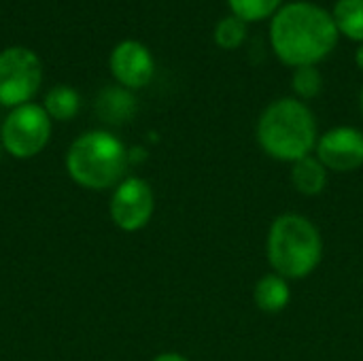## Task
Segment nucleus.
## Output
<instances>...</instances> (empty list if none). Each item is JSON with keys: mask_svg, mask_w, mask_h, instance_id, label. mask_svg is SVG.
Here are the masks:
<instances>
[{"mask_svg": "<svg viewBox=\"0 0 363 361\" xmlns=\"http://www.w3.org/2000/svg\"><path fill=\"white\" fill-rule=\"evenodd\" d=\"M153 209H155L153 189L145 179H138V177L123 179L115 187L111 196V206H108L113 223L123 232L143 230L151 221Z\"/></svg>", "mask_w": 363, "mask_h": 361, "instance_id": "7", "label": "nucleus"}, {"mask_svg": "<svg viewBox=\"0 0 363 361\" xmlns=\"http://www.w3.org/2000/svg\"><path fill=\"white\" fill-rule=\"evenodd\" d=\"M317 123L311 109L296 100L283 98L272 102L257 121L259 147L279 162H298L317 147Z\"/></svg>", "mask_w": 363, "mask_h": 361, "instance_id": "2", "label": "nucleus"}, {"mask_svg": "<svg viewBox=\"0 0 363 361\" xmlns=\"http://www.w3.org/2000/svg\"><path fill=\"white\" fill-rule=\"evenodd\" d=\"M355 62H357V68L363 70V43L357 47V53H355Z\"/></svg>", "mask_w": 363, "mask_h": 361, "instance_id": "19", "label": "nucleus"}, {"mask_svg": "<svg viewBox=\"0 0 363 361\" xmlns=\"http://www.w3.org/2000/svg\"><path fill=\"white\" fill-rule=\"evenodd\" d=\"M291 183L302 196H319L328 185V168L313 155L291 164Z\"/></svg>", "mask_w": 363, "mask_h": 361, "instance_id": "11", "label": "nucleus"}, {"mask_svg": "<svg viewBox=\"0 0 363 361\" xmlns=\"http://www.w3.org/2000/svg\"><path fill=\"white\" fill-rule=\"evenodd\" d=\"M153 361H189L187 357H183L181 353H162L157 355Z\"/></svg>", "mask_w": 363, "mask_h": 361, "instance_id": "18", "label": "nucleus"}, {"mask_svg": "<svg viewBox=\"0 0 363 361\" xmlns=\"http://www.w3.org/2000/svg\"><path fill=\"white\" fill-rule=\"evenodd\" d=\"M43 79L40 60L26 47H11L0 53V104L17 109L28 104Z\"/></svg>", "mask_w": 363, "mask_h": 361, "instance_id": "6", "label": "nucleus"}, {"mask_svg": "<svg viewBox=\"0 0 363 361\" xmlns=\"http://www.w3.org/2000/svg\"><path fill=\"white\" fill-rule=\"evenodd\" d=\"M247 38V21L240 17H223L215 28V40L221 49H238Z\"/></svg>", "mask_w": 363, "mask_h": 361, "instance_id": "16", "label": "nucleus"}, {"mask_svg": "<svg viewBox=\"0 0 363 361\" xmlns=\"http://www.w3.org/2000/svg\"><path fill=\"white\" fill-rule=\"evenodd\" d=\"M230 9L242 21H262L270 15H277L281 0H228Z\"/></svg>", "mask_w": 363, "mask_h": 361, "instance_id": "15", "label": "nucleus"}, {"mask_svg": "<svg viewBox=\"0 0 363 361\" xmlns=\"http://www.w3.org/2000/svg\"><path fill=\"white\" fill-rule=\"evenodd\" d=\"M153 55L138 40H123L111 53L113 77L130 89L145 87L153 79Z\"/></svg>", "mask_w": 363, "mask_h": 361, "instance_id": "9", "label": "nucleus"}, {"mask_svg": "<svg viewBox=\"0 0 363 361\" xmlns=\"http://www.w3.org/2000/svg\"><path fill=\"white\" fill-rule=\"evenodd\" d=\"M79 94L68 85H57L45 96V111L51 119L66 121L79 113Z\"/></svg>", "mask_w": 363, "mask_h": 361, "instance_id": "14", "label": "nucleus"}, {"mask_svg": "<svg viewBox=\"0 0 363 361\" xmlns=\"http://www.w3.org/2000/svg\"><path fill=\"white\" fill-rule=\"evenodd\" d=\"M51 138V117L38 104L13 109L2 123V147L17 160L38 155Z\"/></svg>", "mask_w": 363, "mask_h": 361, "instance_id": "5", "label": "nucleus"}, {"mask_svg": "<svg viewBox=\"0 0 363 361\" xmlns=\"http://www.w3.org/2000/svg\"><path fill=\"white\" fill-rule=\"evenodd\" d=\"M317 160L332 172H353L363 166V132L340 126L317 140Z\"/></svg>", "mask_w": 363, "mask_h": 361, "instance_id": "8", "label": "nucleus"}, {"mask_svg": "<svg viewBox=\"0 0 363 361\" xmlns=\"http://www.w3.org/2000/svg\"><path fill=\"white\" fill-rule=\"evenodd\" d=\"M253 300H255V306H257L262 313L274 315V313L285 311L287 304H289V300H291V289H289L287 279H283V277L277 274V272L262 277V279L255 283Z\"/></svg>", "mask_w": 363, "mask_h": 361, "instance_id": "10", "label": "nucleus"}, {"mask_svg": "<svg viewBox=\"0 0 363 361\" xmlns=\"http://www.w3.org/2000/svg\"><path fill=\"white\" fill-rule=\"evenodd\" d=\"M134 111H136V100L125 89L108 87L98 98V115L108 123H123L134 115Z\"/></svg>", "mask_w": 363, "mask_h": 361, "instance_id": "12", "label": "nucleus"}, {"mask_svg": "<svg viewBox=\"0 0 363 361\" xmlns=\"http://www.w3.org/2000/svg\"><path fill=\"white\" fill-rule=\"evenodd\" d=\"M291 87L300 98H317L323 87L321 72L317 70V66H300L291 77Z\"/></svg>", "mask_w": 363, "mask_h": 361, "instance_id": "17", "label": "nucleus"}, {"mask_svg": "<svg viewBox=\"0 0 363 361\" xmlns=\"http://www.w3.org/2000/svg\"><path fill=\"white\" fill-rule=\"evenodd\" d=\"M323 257V240L317 226L296 213L281 215L268 232V262L283 279L308 277Z\"/></svg>", "mask_w": 363, "mask_h": 361, "instance_id": "3", "label": "nucleus"}, {"mask_svg": "<svg viewBox=\"0 0 363 361\" xmlns=\"http://www.w3.org/2000/svg\"><path fill=\"white\" fill-rule=\"evenodd\" d=\"M270 43L287 66H315L334 51L338 28L323 6L291 2L277 11L270 26Z\"/></svg>", "mask_w": 363, "mask_h": 361, "instance_id": "1", "label": "nucleus"}, {"mask_svg": "<svg viewBox=\"0 0 363 361\" xmlns=\"http://www.w3.org/2000/svg\"><path fill=\"white\" fill-rule=\"evenodd\" d=\"M362 109H363V89H362Z\"/></svg>", "mask_w": 363, "mask_h": 361, "instance_id": "20", "label": "nucleus"}, {"mask_svg": "<svg viewBox=\"0 0 363 361\" xmlns=\"http://www.w3.org/2000/svg\"><path fill=\"white\" fill-rule=\"evenodd\" d=\"M338 34L363 43V0H338L332 13Z\"/></svg>", "mask_w": 363, "mask_h": 361, "instance_id": "13", "label": "nucleus"}, {"mask_svg": "<svg viewBox=\"0 0 363 361\" xmlns=\"http://www.w3.org/2000/svg\"><path fill=\"white\" fill-rule=\"evenodd\" d=\"M128 168V151L123 143L104 130L79 136L66 155L70 179L85 189H108L119 185Z\"/></svg>", "mask_w": 363, "mask_h": 361, "instance_id": "4", "label": "nucleus"}]
</instances>
